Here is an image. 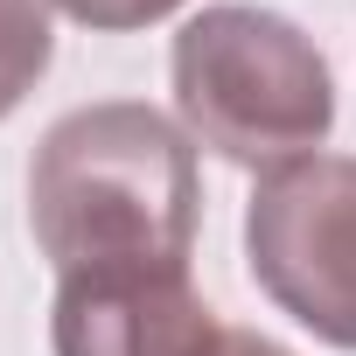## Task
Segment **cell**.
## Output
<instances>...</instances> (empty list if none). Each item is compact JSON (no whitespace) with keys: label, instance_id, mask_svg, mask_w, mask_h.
<instances>
[{"label":"cell","instance_id":"6da1fadb","mask_svg":"<svg viewBox=\"0 0 356 356\" xmlns=\"http://www.w3.org/2000/svg\"><path fill=\"white\" fill-rule=\"evenodd\" d=\"M196 217V140L140 98L77 105L35 140L29 231L56 280L105 266H189Z\"/></svg>","mask_w":356,"mask_h":356},{"label":"cell","instance_id":"7a4b0ae2","mask_svg":"<svg viewBox=\"0 0 356 356\" xmlns=\"http://www.w3.org/2000/svg\"><path fill=\"white\" fill-rule=\"evenodd\" d=\"M175 112L196 147L245 175H280L314 161L335 126V77L314 35L273 8L217 0L175 35Z\"/></svg>","mask_w":356,"mask_h":356},{"label":"cell","instance_id":"3957f363","mask_svg":"<svg viewBox=\"0 0 356 356\" xmlns=\"http://www.w3.org/2000/svg\"><path fill=\"white\" fill-rule=\"evenodd\" d=\"M245 266L314 342L356 349V154L266 175L245 203Z\"/></svg>","mask_w":356,"mask_h":356},{"label":"cell","instance_id":"277c9868","mask_svg":"<svg viewBox=\"0 0 356 356\" xmlns=\"http://www.w3.org/2000/svg\"><path fill=\"white\" fill-rule=\"evenodd\" d=\"M224 321L189 266H105L70 273L49 307L56 356H217Z\"/></svg>","mask_w":356,"mask_h":356},{"label":"cell","instance_id":"5b68a950","mask_svg":"<svg viewBox=\"0 0 356 356\" xmlns=\"http://www.w3.org/2000/svg\"><path fill=\"white\" fill-rule=\"evenodd\" d=\"M56 0H0V119H8L49 70L56 35H49Z\"/></svg>","mask_w":356,"mask_h":356},{"label":"cell","instance_id":"8992f818","mask_svg":"<svg viewBox=\"0 0 356 356\" xmlns=\"http://www.w3.org/2000/svg\"><path fill=\"white\" fill-rule=\"evenodd\" d=\"M56 8H63L77 29H91V35H133V29H147V22H168L182 0H56Z\"/></svg>","mask_w":356,"mask_h":356},{"label":"cell","instance_id":"52a82bcc","mask_svg":"<svg viewBox=\"0 0 356 356\" xmlns=\"http://www.w3.org/2000/svg\"><path fill=\"white\" fill-rule=\"evenodd\" d=\"M217 356H293V349H286V342H273V335H259V328H224Z\"/></svg>","mask_w":356,"mask_h":356}]
</instances>
